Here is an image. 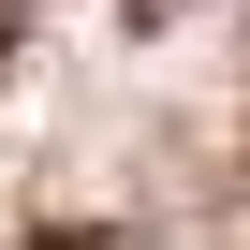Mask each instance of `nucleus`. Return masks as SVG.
Instances as JSON below:
<instances>
[{
    "mask_svg": "<svg viewBox=\"0 0 250 250\" xmlns=\"http://www.w3.org/2000/svg\"><path fill=\"white\" fill-rule=\"evenodd\" d=\"M133 15H147V30H162V15H191V0H133Z\"/></svg>",
    "mask_w": 250,
    "mask_h": 250,
    "instance_id": "3",
    "label": "nucleus"
},
{
    "mask_svg": "<svg viewBox=\"0 0 250 250\" xmlns=\"http://www.w3.org/2000/svg\"><path fill=\"white\" fill-rule=\"evenodd\" d=\"M15 250H103V235H74V221H44V235H15Z\"/></svg>",
    "mask_w": 250,
    "mask_h": 250,
    "instance_id": "1",
    "label": "nucleus"
},
{
    "mask_svg": "<svg viewBox=\"0 0 250 250\" xmlns=\"http://www.w3.org/2000/svg\"><path fill=\"white\" fill-rule=\"evenodd\" d=\"M15 30H30V0H0V59H15Z\"/></svg>",
    "mask_w": 250,
    "mask_h": 250,
    "instance_id": "2",
    "label": "nucleus"
}]
</instances>
